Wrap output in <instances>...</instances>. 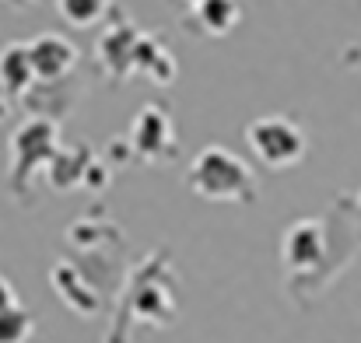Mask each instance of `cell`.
<instances>
[{
    "label": "cell",
    "instance_id": "10",
    "mask_svg": "<svg viewBox=\"0 0 361 343\" xmlns=\"http://www.w3.org/2000/svg\"><path fill=\"white\" fill-rule=\"evenodd\" d=\"M193 18H197V25L207 35H228L239 25L242 7H239V0H197Z\"/></svg>",
    "mask_w": 361,
    "mask_h": 343
},
{
    "label": "cell",
    "instance_id": "3",
    "mask_svg": "<svg viewBox=\"0 0 361 343\" xmlns=\"http://www.w3.org/2000/svg\"><path fill=\"white\" fill-rule=\"evenodd\" d=\"M56 147L60 144H56V123L53 119L35 116V119L18 126V133L11 137V161H14L11 165V186H14V193L28 189L32 175L42 172V165L53 158Z\"/></svg>",
    "mask_w": 361,
    "mask_h": 343
},
{
    "label": "cell",
    "instance_id": "7",
    "mask_svg": "<svg viewBox=\"0 0 361 343\" xmlns=\"http://www.w3.org/2000/svg\"><path fill=\"white\" fill-rule=\"evenodd\" d=\"M137 32L130 25H113L102 39H99V63L106 67V74L113 81H120L123 74L133 70V49H137Z\"/></svg>",
    "mask_w": 361,
    "mask_h": 343
},
{
    "label": "cell",
    "instance_id": "6",
    "mask_svg": "<svg viewBox=\"0 0 361 343\" xmlns=\"http://www.w3.org/2000/svg\"><path fill=\"white\" fill-rule=\"evenodd\" d=\"M130 147H133V154L137 158H144V161H161L169 151H172V123H169V116L165 109H158V106H144L137 119H133V130H130Z\"/></svg>",
    "mask_w": 361,
    "mask_h": 343
},
{
    "label": "cell",
    "instance_id": "2",
    "mask_svg": "<svg viewBox=\"0 0 361 343\" xmlns=\"http://www.w3.org/2000/svg\"><path fill=\"white\" fill-rule=\"evenodd\" d=\"M252 154L270 168H291L305 158V133L288 116H259L245 126Z\"/></svg>",
    "mask_w": 361,
    "mask_h": 343
},
{
    "label": "cell",
    "instance_id": "9",
    "mask_svg": "<svg viewBox=\"0 0 361 343\" xmlns=\"http://www.w3.org/2000/svg\"><path fill=\"white\" fill-rule=\"evenodd\" d=\"M133 70L147 74V77L158 81V85H169V81L176 77V60H172V53H169L161 42L140 35V39H137V49H133Z\"/></svg>",
    "mask_w": 361,
    "mask_h": 343
},
{
    "label": "cell",
    "instance_id": "12",
    "mask_svg": "<svg viewBox=\"0 0 361 343\" xmlns=\"http://www.w3.org/2000/svg\"><path fill=\"white\" fill-rule=\"evenodd\" d=\"M32 337V316L14 301L0 308V343H28Z\"/></svg>",
    "mask_w": 361,
    "mask_h": 343
},
{
    "label": "cell",
    "instance_id": "4",
    "mask_svg": "<svg viewBox=\"0 0 361 343\" xmlns=\"http://www.w3.org/2000/svg\"><path fill=\"white\" fill-rule=\"evenodd\" d=\"M281 256H284V266L295 270V273L316 270L323 263V256H326V228H323V221H298V225H291L288 235H284Z\"/></svg>",
    "mask_w": 361,
    "mask_h": 343
},
{
    "label": "cell",
    "instance_id": "8",
    "mask_svg": "<svg viewBox=\"0 0 361 343\" xmlns=\"http://www.w3.org/2000/svg\"><path fill=\"white\" fill-rule=\"evenodd\" d=\"M35 81L32 60H28V42H11L0 49V92L4 95H25Z\"/></svg>",
    "mask_w": 361,
    "mask_h": 343
},
{
    "label": "cell",
    "instance_id": "1",
    "mask_svg": "<svg viewBox=\"0 0 361 343\" xmlns=\"http://www.w3.org/2000/svg\"><path fill=\"white\" fill-rule=\"evenodd\" d=\"M186 182L197 197L214 200V204H252L256 200L252 168L228 147H204L193 158Z\"/></svg>",
    "mask_w": 361,
    "mask_h": 343
},
{
    "label": "cell",
    "instance_id": "5",
    "mask_svg": "<svg viewBox=\"0 0 361 343\" xmlns=\"http://www.w3.org/2000/svg\"><path fill=\"white\" fill-rule=\"evenodd\" d=\"M28 60H32V70H35V81H60L74 70L78 63V49L71 39L56 35V32H46V35H35L28 42Z\"/></svg>",
    "mask_w": 361,
    "mask_h": 343
},
{
    "label": "cell",
    "instance_id": "11",
    "mask_svg": "<svg viewBox=\"0 0 361 343\" xmlns=\"http://www.w3.org/2000/svg\"><path fill=\"white\" fill-rule=\"evenodd\" d=\"M109 4L113 0H56V11H60V18L67 25L92 28V25H99L109 14Z\"/></svg>",
    "mask_w": 361,
    "mask_h": 343
},
{
    "label": "cell",
    "instance_id": "13",
    "mask_svg": "<svg viewBox=\"0 0 361 343\" xmlns=\"http://www.w3.org/2000/svg\"><path fill=\"white\" fill-rule=\"evenodd\" d=\"M14 301H18V298H14V287L0 277V308H7V305H14Z\"/></svg>",
    "mask_w": 361,
    "mask_h": 343
}]
</instances>
